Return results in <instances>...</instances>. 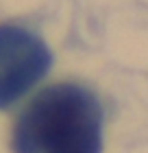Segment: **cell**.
<instances>
[{
    "mask_svg": "<svg viewBox=\"0 0 148 153\" xmlns=\"http://www.w3.org/2000/svg\"><path fill=\"white\" fill-rule=\"evenodd\" d=\"M13 153H102V107L79 83H54L26 103L11 129Z\"/></svg>",
    "mask_w": 148,
    "mask_h": 153,
    "instance_id": "obj_1",
    "label": "cell"
},
{
    "mask_svg": "<svg viewBox=\"0 0 148 153\" xmlns=\"http://www.w3.org/2000/svg\"><path fill=\"white\" fill-rule=\"evenodd\" d=\"M46 42L15 24H0V109L11 107L50 70Z\"/></svg>",
    "mask_w": 148,
    "mask_h": 153,
    "instance_id": "obj_2",
    "label": "cell"
}]
</instances>
